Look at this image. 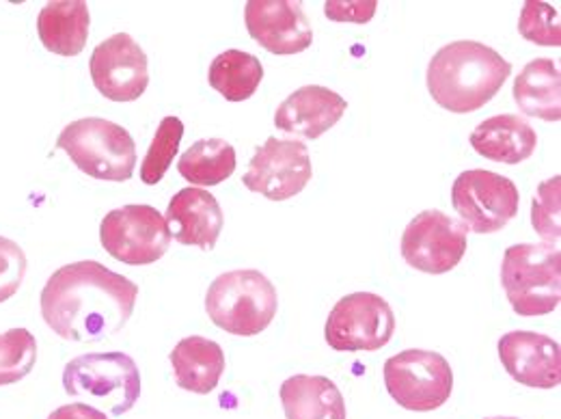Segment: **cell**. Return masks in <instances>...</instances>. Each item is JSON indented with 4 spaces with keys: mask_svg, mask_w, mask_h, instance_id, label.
<instances>
[{
    "mask_svg": "<svg viewBox=\"0 0 561 419\" xmlns=\"http://www.w3.org/2000/svg\"><path fill=\"white\" fill-rule=\"evenodd\" d=\"M139 285L87 260L61 267L42 290V316L66 342L95 344L117 336L135 314Z\"/></svg>",
    "mask_w": 561,
    "mask_h": 419,
    "instance_id": "6da1fadb",
    "label": "cell"
},
{
    "mask_svg": "<svg viewBox=\"0 0 561 419\" xmlns=\"http://www.w3.org/2000/svg\"><path fill=\"white\" fill-rule=\"evenodd\" d=\"M512 73V64L480 42H451L427 66V91L449 113L486 106Z\"/></svg>",
    "mask_w": 561,
    "mask_h": 419,
    "instance_id": "7a4b0ae2",
    "label": "cell"
},
{
    "mask_svg": "<svg viewBox=\"0 0 561 419\" xmlns=\"http://www.w3.org/2000/svg\"><path fill=\"white\" fill-rule=\"evenodd\" d=\"M279 309V296L266 275L251 269L229 271L211 281L206 312L211 322L238 338L266 331Z\"/></svg>",
    "mask_w": 561,
    "mask_h": 419,
    "instance_id": "3957f363",
    "label": "cell"
},
{
    "mask_svg": "<svg viewBox=\"0 0 561 419\" xmlns=\"http://www.w3.org/2000/svg\"><path fill=\"white\" fill-rule=\"evenodd\" d=\"M64 387L71 398L122 418L139 403L140 372L126 352H95L71 359L64 370Z\"/></svg>",
    "mask_w": 561,
    "mask_h": 419,
    "instance_id": "277c9868",
    "label": "cell"
},
{
    "mask_svg": "<svg viewBox=\"0 0 561 419\" xmlns=\"http://www.w3.org/2000/svg\"><path fill=\"white\" fill-rule=\"evenodd\" d=\"M501 283L523 318L553 314L561 301V253L551 245H514L505 251Z\"/></svg>",
    "mask_w": 561,
    "mask_h": 419,
    "instance_id": "5b68a950",
    "label": "cell"
},
{
    "mask_svg": "<svg viewBox=\"0 0 561 419\" xmlns=\"http://www.w3.org/2000/svg\"><path fill=\"white\" fill-rule=\"evenodd\" d=\"M57 149L66 151L82 173L104 182H128L137 169L133 135L102 117L71 122L59 135Z\"/></svg>",
    "mask_w": 561,
    "mask_h": 419,
    "instance_id": "8992f818",
    "label": "cell"
},
{
    "mask_svg": "<svg viewBox=\"0 0 561 419\" xmlns=\"http://www.w3.org/2000/svg\"><path fill=\"white\" fill-rule=\"evenodd\" d=\"M385 385L402 409L427 414L449 400L454 372L449 361L434 350H404L387 359Z\"/></svg>",
    "mask_w": 561,
    "mask_h": 419,
    "instance_id": "52a82bcc",
    "label": "cell"
},
{
    "mask_svg": "<svg viewBox=\"0 0 561 419\" xmlns=\"http://www.w3.org/2000/svg\"><path fill=\"white\" fill-rule=\"evenodd\" d=\"M102 247L111 258L128 267L158 262L171 247V229L153 206L111 210L100 225Z\"/></svg>",
    "mask_w": 561,
    "mask_h": 419,
    "instance_id": "ba28073f",
    "label": "cell"
},
{
    "mask_svg": "<svg viewBox=\"0 0 561 419\" xmlns=\"http://www.w3.org/2000/svg\"><path fill=\"white\" fill-rule=\"evenodd\" d=\"M396 333L391 305L371 292H354L331 309L324 338L340 352H374L385 349Z\"/></svg>",
    "mask_w": 561,
    "mask_h": 419,
    "instance_id": "9c48e42d",
    "label": "cell"
},
{
    "mask_svg": "<svg viewBox=\"0 0 561 419\" xmlns=\"http://www.w3.org/2000/svg\"><path fill=\"white\" fill-rule=\"evenodd\" d=\"M451 204L465 227L476 234H494L518 214L520 195L510 178L486 169H471L454 182Z\"/></svg>",
    "mask_w": 561,
    "mask_h": 419,
    "instance_id": "30bf717a",
    "label": "cell"
},
{
    "mask_svg": "<svg viewBox=\"0 0 561 419\" xmlns=\"http://www.w3.org/2000/svg\"><path fill=\"white\" fill-rule=\"evenodd\" d=\"M469 247L467 227L440 210L417 214L402 236V258L427 275L454 271Z\"/></svg>",
    "mask_w": 561,
    "mask_h": 419,
    "instance_id": "8fae6325",
    "label": "cell"
},
{
    "mask_svg": "<svg viewBox=\"0 0 561 419\" xmlns=\"http://www.w3.org/2000/svg\"><path fill=\"white\" fill-rule=\"evenodd\" d=\"M311 175L313 167L307 145L300 140L268 137L251 158L242 184L271 202H285L302 193Z\"/></svg>",
    "mask_w": 561,
    "mask_h": 419,
    "instance_id": "7c38bea8",
    "label": "cell"
},
{
    "mask_svg": "<svg viewBox=\"0 0 561 419\" xmlns=\"http://www.w3.org/2000/svg\"><path fill=\"white\" fill-rule=\"evenodd\" d=\"M95 89L113 102H135L149 84L147 55L128 33L102 42L89 61Z\"/></svg>",
    "mask_w": 561,
    "mask_h": 419,
    "instance_id": "4fadbf2b",
    "label": "cell"
},
{
    "mask_svg": "<svg viewBox=\"0 0 561 419\" xmlns=\"http://www.w3.org/2000/svg\"><path fill=\"white\" fill-rule=\"evenodd\" d=\"M249 35L273 55H298L313 42L311 24L300 2L251 0L244 7Z\"/></svg>",
    "mask_w": 561,
    "mask_h": 419,
    "instance_id": "5bb4252c",
    "label": "cell"
},
{
    "mask_svg": "<svg viewBox=\"0 0 561 419\" xmlns=\"http://www.w3.org/2000/svg\"><path fill=\"white\" fill-rule=\"evenodd\" d=\"M499 359L520 385L556 389L561 383L560 344L542 333L512 331L499 340Z\"/></svg>",
    "mask_w": 561,
    "mask_h": 419,
    "instance_id": "9a60e30c",
    "label": "cell"
},
{
    "mask_svg": "<svg viewBox=\"0 0 561 419\" xmlns=\"http://www.w3.org/2000/svg\"><path fill=\"white\" fill-rule=\"evenodd\" d=\"M346 109L348 102L333 89L307 84L280 102L275 113V126L287 135L320 139L324 133L337 126Z\"/></svg>",
    "mask_w": 561,
    "mask_h": 419,
    "instance_id": "2e32d148",
    "label": "cell"
},
{
    "mask_svg": "<svg viewBox=\"0 0 561 419\" xmlns=\"http://www.w3.org/2000/svg\"><path fill=\"white\" fill-rule=\"evenodd\" d=\"M167 223L171 229V238L182 245L199 247L211 251L222 231V210L216 197L206 189H182L167 208Z\"/></svg>",
    "mask_w": 561,
    "mask_h": 419,
    "instance_id": "e0dca14e",
    "label": "cell"
},
{
    "mask_svg": "<svg viewBox=\"0 0 561 419\" xmlns=\"http://www.w3.org/2000/svg\"><path fill=\"white\" fill-rule=\"evenodd\" d=\"M471 145L492 162L518 165L531 158L538 147V135L518 115H494L473 131Z\"/></svg>",
    "mask_w": 561,
    "mask_h": 419,
    "instance_id": "ac0fdd59",
    "label": "cell"
},
{
    "mask_svg": "<svg viewBox=\"0 0 561 419\" xmlns=\"http://www.w3.org/2000/svg\"><path fill=\"white\" fill-rule=\"evenodd\" d=\"M280 405L287 419H346L340 387L327 376L298 374L280 385Z\"/></svg>",
    "mask_w": 561,
    "mask_h": 419,
    "instance_id": "d6986e66",
    "label": "cell"
},
{
    "mask_svg": "<svg viewBox=\"0 0 561 419\" xmlns=\"http://www.w3.org/2000/svg\"><path fill=\"white\" fill-rule=\"evenodd\" d=\"M89 7L82 0L48 2L37 18V33L44 48L59 57H76L82 53L89 37Z\"/></svg>",
    "mask_w": 561,
    "mask_h": 419,
    "instance_id": "ffe728a7",
    "label": "cell"
},
{
    "mask_svg": "<svg viewBox=\"0 0 561 419\" xmlns=\"http://www.w3.org/2000/svg\"><path fill=\"white\" fill-rule=\"evenodd\" d=\"M171 365L175 383L193 394H211L218 387V381L225 372V352L222 349L199 336L184 338L173 352Z\"/></svg>",
    "mask_w": 561,
    "mask_h": 419,
    "instance_id": "44dd1931",
    "label": "cell"
},
{
    "mask_svg": "<svg viewBox=\"0 0 561 419\" xmlns=\"http://www.w3.org/2000/svg\"><path fill=\"white\" fill-rule=\"evenodd\" d=\"M514 102L529 117L560 122V68L551 59H536L527 64L514 80Z\"/></svg>",
    "mask_w": 561,
    "mask_h": 419,
    "instance_id": "7402d4cb",
    "label": "cell"
},
{
    "mask_svg": "<svg viewBox=\"0 0 561 419\" xmlns=\"http://www.w3.org/2000/svg\"><path fill=\"white\" fill-rule=\"evenodd\" d=\"M178 171L195 189L216 186L233 175L236 149L222 139L197 140L180 156Z\"/></svg>",
    "mask_w": 561,
    "mask_h": 419,
    "instance_id": "603a6c76",
    "label": "cell"
},
{
    "mask_svg": "<svg viewBox=\"0 0 561 419\" xmlns=\"http://www.w3.org/2000/svg\"><path fill=\"white\" fill-rule=\"evenodd\" d=\"M211 89L229 102L253 98L264 80V66L257 57L242 50H225L211 61L208 71Z\"/></svg>",
    "mask_w": 561,
    "mask_h": 419,
    "instance_id": "cb8c5ba5",
    "label": "cell"
},
{
    "mask_svg": "<svg viewBox=\"0 0 561 419\" xmlns=\"http://www.w3.org/2000/svg\"><path fill=\"white\" fill-rule=\"evenodd\" d=\"M184 137V124L178 117H164L156 131L142 165H140V180L147 186H156L164 173L169 171L173 158L180 151V143Z\"/></svg>",
    "mask_w": 561,
    "mask_h": 419,
    "instance_id": "d4e9b609",
    "label": "cell"
},
{
    "mask_svg": "<svg viewBox=\"0 0 561 419\" xmlns=\"http://www.w3.org/2000/svg\"><path fill=\"white\" fill-rule=\"evenodd\" d=\"M37 361V342L28 329H9L0 336V387L31 374Z\"/></svg>",
    "mask_w": 561,
    "mask_h": 419,
    "instance_id": "484cf974",
    "label": "cell"
},
{
    "mask_svg": "<svg viewBox=\"0 0 561 419\" xmlns=\"http://www.w3.org/2000/svg\"><path fill=\"white\" fill-rule=\"evenodd\" d=\"M518 31L527 42H534L538 46L560 48V11L547 2L529 0V2H525L523 11H520Z\"/></svg>",
    "mask_w": 561,
    "mask_h": 419,
    "instance_id": "4316f807",
    "label": "cell"
},
{
    "mask_svg": "<svg viewBox=\"0 0 561 419\" xmlns=\"http://www.w3.org/2000/svg\"><path fill=\"white\" fill-rule=\"evenodd\" d=\"M560 193L561 178L556 175L538 186V193L531 204V223H534L536 231L540 234V238L551 247H558L561 238Z\"/></svg>",
    "mask_w": 561,
    "mask_h": 419,
    "instance_id": "83f0119b",
    "label": "cell"
},
{
    "mask_svg": "<svg viewBox=\"0 0 561 419\" xmlns=\"http://www.w3.org/2000/svg\"><path fill=\"white\" fill-rule=\"evenodd\" d=\"M26 253L9 238L0 236V303L9 301L26 278Z\"/></svg>",
    "mask_w": 561,
    "mask_h": 419,
    "instance_id": "f1b7e54d",
    "label": "cell"
},
{
    "mask_svg": "<svg viewBox=\"0 0 561 419\" xmlns=\"http://www.w3.org/2000/svg\"><path fill=\"white\" fill-rule=\"evenodd\" d=\"M378 2L376 0H329L324 4L327 18L333 22H354V24H367L376 13Z\"/></svg>",
    "mask_w": 561,
    "mask_h": 419,
    "instance_id": "f546056e",
    "label": "cell"
},
{
    "mask_svg": "<svg viewBox=\"0 0 561 419\" xmlns=\"http://www.w3.org/2000/svg\"><path fill=\"white\" fill-rule=\"evenodd\" d=\"M48 419H108L100 409H93L89 405H68L50 414Z\"/></svg>",
    "mask_w": 561,
    "mask_h": 419,
    "instance_id": "4dcf8cb0",
    "label": "cell"
},
{
    "mask_svg": "<svg viewBox=\"0 0 561 419\" xmlns=\"http://www.w3.org/2000/svg\"><path fill=\"white\" fill-rule=\"evenodd\" d=\"M489 419H518V418H489Z\"/></svg>",
    "mask_w": 561,
    "mask_h": 419,
    "instance_id": "1f68e13d",
    "label": "cell"
}]
</instances>
